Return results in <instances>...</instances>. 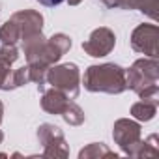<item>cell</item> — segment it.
Wrapping results in <instances>:
<instances>
[{"instance_id": "6da1fadb", "label": "cell", "mask_w": 159, "mask_h": 159, "mask_svg": "<svg viewBox=\"0 0 159 159\" xmlns=\"http://www.w3.org/2000/svg\"><path fill=\"white\" fill-rule=\"evenodd\" d=\"M83 84L90 92H107V94H122L127 88L125 69L116 64H101L90 66L84 71Z\"/></svg>"}, {"instance_id": "7a4b0ae2", "label": "cell", "mask_w": 159, "mask_h": 159, "mask_svg": "<svg viewBox=\"0 0 159 159\" xmlns=\"http://www.w3.org/2000/svg\"><path fill=\"white\" fill-rule=\"evenodd\" d=\"M157 60L155 58H142L137 60L127 71H125V81H127V88H131L140 99H150V101H157Z\"/></svg>"}, {"instance_id": "3957f363", "label": "cell", "mask_w": 159, "mask_h": 159, "mask_svg": "<svg viewBox=\"0 0 159 159\" xmlns=\"http://www.w3.org/2000/svg\"><path fill=\"white\" fill-rule=\"evenodd\" d=\"M45 81L54 88L60 90L64 96L69 99L79 96V81H81V73L75 64H62L56 67H49Z\"/></svg>"}, {"instance_id": "277c9868", "label": "cell", "mask_w": 159, "mask_h": 159, "mask_svg": "<svg viewBox=\"0 0 159 159\" xmlns=\"http://www.w3.org/2000/svg\"><path fill=\"white\" fill-rule=\"evenodd\" d=\"M38 139L45 146V152H43L45 157H66L67 155L64 135H62V131L56 125L43 124L38 129Z\"/></svg>"}, {"instance_id": "5b68a950", "label": "cell", "mask_w": 159, "mask_h": 159, "mask_svg": "<svg viewBox=\"0 0 159 159\" xmlns=\"http://www.w3.org/2000/svg\"><path fill=\"white\" fill-rule=\"evenodd\" d=\"M112 137L127 155H133L140 142V125L131 120H118L114 124Z\"/></svg>"}, {"instance_id": "8992f818", "label": "cell", "mask_w": 159, "mask_h": 159, "mask_svg": "<svg viewBox=\"0 0 159 159\" xmlns=\"http://www.w3.org/2000/svg\"><path fill=\"white\" fill-rule=\"evenodd\" d=\"M157 36H159V30L155 25H140L139 28H135L131 36V45L137 52H144L150 58H155L157 56Z\"/></svg>"}, {"instance_id": "52a82bcc", "label": "cell", "mask_w": 159, "mask_h": 159, "mask_svg": "<svg viewBox=\"0 0 159 159\" xmlns=\"http://www.w3.org/2000/svg\"><path fill=\"white\" fill-rule=\"evenodd\" d=\"M116 45V38L114 34L109 30V28H98L90 34V38L83 43V49L94 56V58H99V56H107Z\"/></svg>"}, {"instance_id": "ba28073f", "label": "cell", "mask_w": 159, "mask_h": 159, "mask_svg": "<svg viewBox=\"0 0 159 159\" xmlns=\"http://www.w3.org/2000/svg\"><path fill=\"white\" fill-rule=\"evenodd\" d=\"M11 21L15 23V26L19 30L21 41L28 36H34V34L41 32V26H43V17L38 11H32V10H25V11L15 13L11 17Z\"/></svg>"}, {"instance_id": "9c48e42d", "label": "cell", "mask_w": 159, "mask_h": 159, "mask_svg": "<svg viewBox=\"0 0 159 159\" xmlns=\"http://www.w3.org/2000/svg\"><path fill=\"white\" fill-rule=\"evenodd\" d=\"M69 103V98L64 96L60 90H43V99H41V107L43 111L51 112V114H62V111L66 109V105Z\"/></svg>"}, {"instance_id": "30bf717a", "label": "cell", "mask_w": 159, "mask_h": 159, "mask_svg": "<svg viewBox=\"0 0 159 159\" xmlns=\"http://www.w3.org/2000/svg\"><path fill=\"white\" fill-rule=\"evenodd\" d=\"M116 6L124 10H140L152 19H157V0H116Z\"/></svg>"}, {"instance_id": "8fae6325", "label": "cell", "mask_w": 159, "mask_h": 159, "mask_svg": "<svg viewBox=\"0 0 159 159\" xmlns=\"http://www.w3.org/2000/svg\"><path fill=\"white\" fill-rule=\"evenodd\" d=\"M155 111H157V101H150V99H140L139 103L131 107V114L142 122L152 120L155 116Z\"/></svg>"}, {"instance_id": "7c38bea8", "label": "cell", "mask_w": 159, "mask_h": 159, "mask_svg": "<svg viewBox=\"0 0 159 159\" xmlns=\"http://www.w3.org/2000/svg\"><path fill=\"white\" fill-rule=\"evenodd\" d=\"M62 116H64V120H66L69 125H79V124L84 122V112H83V109L79 107V105H75L73 101H69V103L66 105V109L62 111Z\"/></svg>"}, {"instance_id": "4fadbf2b", "label": "cell", "mask_w": 159, "mask_h": 159, "mask_svg": "<svg viewBox=\"0 0 159 159\" xmlns=\"http://www.w3.org/2000/svg\"><path fill=\"white\" fill-rule=\"evenodd\" d=\"M101 155L112 157L114 153H112L103 142H99V144H90V146H86V148H83L81 152H79V157H81V159H84V157H101ZM114 157H116V155H114Z\"/></svg>"}, {"instance_id": "5bb4252c", "label": "cell", "mask_w": 159, "mask_h": 159, "mask_svg": "<svg viewBox=\"0 0 159 159\" xmlns=\"http://www.w3.org/2000/svg\"><path fill=\"white\" fill-rule=\"evenodd\" d=\"M10 79H11V62L0 58V90H11Z\"/></svg>"}, {"instance_id": "9a60e30c", "label": "cell", "mask_w": 159, "mask_h": 159, "mask_svg": "<svg viewBox=\"0 0 159 159\" xmlns=\"http://www.w3.org/2000/svg\"><path fill=\"white\" fill-rule=\"evenodd\" d=\"M0 58H4V60H8V62H11V64H13V62L19 58V52H17L15 45L4 43L2 47H0Z\"/></svg>"}, {"instance_id": "2e32d148", "label": "cell", "mask_w": 159, "mask_h": 159, "mask_svg": "<svg viewBox=\"0 0 159 159\" xmlns=\"http://www.w3.org/2000/svg\"><path fill=\"white\" fill-rule=\"evenodd\" d=\"M39 4H43V6H49V8H52V6H58V4H62L64 0H38Z\"/></svg>"}, {"instance_id": "e0dca14e", "label": "cell", "mask_w": 159, "mask_h": 159, "mask_svg": "<svg viewBox=\"0 0 159 159\" xmlns=\"http://www.w3.org/2000/svg\"><path fill=\"white\" fill-rule=\"evenodd\" d=\"M2 114H4V105H2V101H0V124H2Z\"/></svg>"}, {"instance_id": "ac0fdd59", "label": "cell", "mask_w": 159, "mask_h": 159, "mask_svg": "<svg viewBox=\"0 0 159 159\" xmlns=\"http://www.w3.org/2000/svg\"><path fill=\"white\" fill-rule=\"evenodd\" d=\"M67 2H69V4H71V6H77V4H79V2H81V0H67Z\"/></svg>"}, {"instance_id": "d6986e66", "label": "cell", "mask_w": 159, "mask_h": 159, "mask_svg": "<svg viewBox=\"0 0 159 159\" xmlns=\"http://www.w3.org/2000/svg\"><path fill=\"white\" fill-rule=\"evenodd\" d=\"M2 140H4V133H2V131H0V142H2Z\"/></svg>"}]
</instances>
